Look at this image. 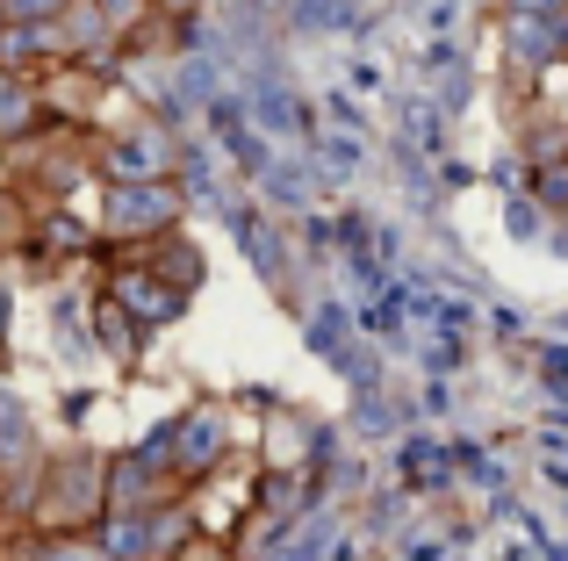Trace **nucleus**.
Instances as JSON below:
<instances>
[{
	"label": "nucleus",
	"instance_id": "f8f14e48",
	"mask_svg": "<svg viewBox=\"0 0 568 561\" xmlns=\"http://www.w3.org/2000/svg\"><path fill=\"white\" fill-rule=\"evenodd\" d=\"M159 8H187V0H159Z\"/></svg>",
	"mask_w": 568,
	"mask_h": 561
},
{
	"label": "nucleus",
	"instance_id": "423d86ee",
	"mask_svg": "<svg viewBox=\"0 0 568 561\" xmlns=\"http://www.w3.org/2000/svg\"><path fill=\"white\" fill-rule=\"evenodd\" d=\"M29 461V418H22V404L14 396H0V461Z\"/></svg>",
	"mask_w": 568,
	"mask_h": 561
},
{
	"label": "nucleus",
	"instance_id": "0eeeda50",
	"mask_svg": "<svg viewBox=\"0 0 568 561\" xmlns=\"http://www.w3.org/2000/svg\"><path fill=\"white\" fill-rule=\"evenodd\" d=\"M159 159H166V144H159V137H130V144H115V173H123V181H130V173H152Z\"/></svg>",
	"mask_w": 568,
	"mask_h": 561
},
{
	"label": "nucleus",
	"instance_id": "7ed1b4c3",
	"mask_svg": "<svg viewBox=\"0 0 568 561\" xmlns=\"http://www.w3.org/2000/svg\"><path fill=\"white\" fill-rule=\"evenodd\" d=\"M115 303H123L138 324H173L181 317V288H173L166 274H138V267L115 274Z\"/></svg>",
	"mask_w": 568,
	"mask_h": 561
},
{
	"label": "nucleus",
	"instance_id": "6e6552de",
	"mask_svg": "<svg viewBox=\"0 0 568 561\" xmlns=\"http://www.w3.org/2000/svg\"><path fill=\"white\" fill-rule=\"evenodd\" d=\"M0 14H8V22H58L65 0H0Z\"/></svg>",
	"mask_w": 568,
	"mask_h": 561
},
{
	"label": "nucleus",
	"instance_id": "39448f33",
	"mask_svg": "<svg viewBox=\"0 0 568 561\" xmlns=\"http://www.w3.org/2000/svg\"><path fill=\"white\" fill-rule=\"evenodd\" d=\"M37 115V101H29V86H22V72H0V137H14V130Z\"/></svg>",
	"mask_w": 568,
	"mask_h": 561
},
{
	"label": "nucleus",
	"instance_id": "1a4fd4ad",
	"mask_svg": "<svg viewBox=\"0 0 568 561\" xmlns=\"http://www.w3.org/2000/svg\"><path fill=\"white\" fill-rule=\"evenodd\" d=\"M540 381H547V396H555V404H568V346H547Z\"/></svg>",
	"mask_w": 568,
	"mask_h": 561
},
{
	"label": "nucleus",
	"instance_id": "f257e3e1",
	"mask_svg": "<svg viewBox=\"0 0 568 561\" xmlns=\"http://www.w3.org/2000/svg\"><path fill=\"white\" fill-rule=\"evenodd\" d=\"M504 51L526 72H555L568 58V0H504Z\"/></svg>",
	"mask_w": 568,
	"mask_h": 561
},
{
	"label": "nucleus",
	"instance_id": "9b49d317",
	"mask_svg": "<svg viewBox=\"0 0 568 561\" xmlns=\"http://www.w3.org/2000/svg\"><path fill=\"white\" fill-rule=\"evenodd\" d=\"M0 332H8V295H0Z\"/></svg>",
	"mask_w": 568,
	"mask_h": 561
},
{
	"label": "nucleus",
	"instance_id": "9d476101",
	"mask_svg": "<svg viewBox=\"0 0 568 561\" xmlns=\"http://www.w3.org/2000/svg\"><path fill=\"white\" fill-rule=\"evenodd\" d=\"M547 245H555V253L568 259V202H561V210H555V224H547Z\"/></svg>",
	"mask_w": 568,
	"mask_h": 561
},
{
	"label": "nucleus",
	"instance_id": "20e7f679",
	"mask_svg": "<svg viewBox=\"0 0 568 561\" xmlns=\"http://www.w3.org/2000/svg\"><path fill=\"white\" fill-rule=\"evenodd\" d=\"M216 447H223V418H216V410H202V418L187 425V439H181V461L202 468V461H216Z\"/></svg>",
	"mask_w": 568,
	"mask_h": 561
},
{
	"label": "nucleus",
	"instance_id": "f03ea898",
	"mask_svg": "<svg viewBox=\"0 0 568 561\" xmlns=\"http://www.w3.org/2000/svg\"><path fill=\"white\" fill-rule=\"evenodd\" d=\"M173 216H181V187L166 181H123L109 195V231H123V238H144V231L173 224Z\"/></svg>",
	"mask_w": 568,
	"mask_h": 561
}]
</instances>
